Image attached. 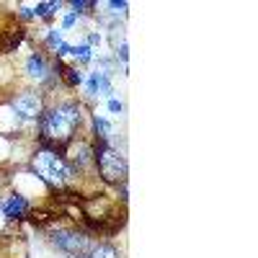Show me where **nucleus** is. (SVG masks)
Masks as SVG:
<instances>
[{"mask_svg":"<svg viewBox=\"0 0 258 258\" xmlns=\"http://www.w3.org/2000/svg\"><path fill=\"white\" fill-rule=\"evenodd\" d=\"M47 44H49V47H52V49L57 52V49H59V47L64 44V41H62V31L52 29V31H49V36H47Z\"/></svg>","mask_w":258,"mask_h":258,"instance_id":"4468645a","label":"nucleus"},{"mask_svg":"<svg viewBox=\"0 0 258 258\" xmlns=\"http://www.w3.org/2000/svg\"><path fill=\"white\" fill-rule=\"evenodd\" d=\"M93 129H96V140H106L109 142V137L114 135V126H111V121L109 119H103V116H93Z\"/></svg>","mask_w":258,"mask_h":258,"instance_id":"9d476101","label":"nucleus"},{"mask_svg":"<svg viewBox=\"0 0 258 258\" xmlns=\"http://www.w3.org/2000/svg\"><path fill=\"white\" fill-rule=\"evenodd\" d=\"M26 75H29L31 80H36V83H47V80H52V68H49L47 59L41 57L39 52H34V54L26 59Z\"/></svg>","mask_w":258,"mask_h":258,"instance_id":"423d86ee","label":"nucleus"},{"mask_svg":"<svg viewBox=\"0 0 258 258\" xmlns=\"http://www.w3.org/2000/svg\"><path fill=\"white\" fill-rule=\"evenodd\" d=\"M70 54H73V57H75L78 62H83V64L93 59V49H91L88 44H80V47H70Z\"/></svg>","mask_w":258,"mask_h":258,"instance_id":"ddd939ff","label":"nucleus"},{"mask_svg":"<svg viewBox=\"0 0 258 258\" xmlns=\"http://www.w3.org/2000/svg\"><path fill=\"white\" fill-rule=\"evenodd\" d=\"M91 160H93V150L85 142H78V145L70 147V163H73V168H85Z\"/></svg>","mask_w":258,"mask_h":258,"instance_id":"0eeeda50","label":"nucleus"},{"mask_svg":"<svg viewBox=\"0 0 258 258\" xmlns=\"http://www.w3.org/2000/svg\"><path fill=\"white\" fill-rule=\"evenodd\" d=\"M80 124V106L78 103H62L57 109L47 111L41 119V142L52 147V153L64 142H70L75 126Z\"/></svg>","mask_w":258,"mask_h":258,"instance_id":"f257e3e1","label":"nucleus"},{"mask_svg":"<svg viewBox=\"0 0 258 258\" xmlns=\"http://www.w3.org/2000/svg\"><path fill=\"white\" fill-rule=\"evenodd\" d=\"M11 109L21 119H36V116H41V96L39 93H21L11 101Z\"/></svg>","mask_w":258,"mask_h":258,"instance_id":"39448f33","label":"nucleus"},{"mask_svg":"<svg viewBox=\"0 0 258 258\" xmlns=\"http://www.w3.org/2000/svg\"><path fill=\"white\" fill-rule=\"evenodd\" d=\"M21 41H24V29H11V31H3V39H0V54L6 52H13Z\"/></svg>","mask_w":258,"mask_h":258,"instance_id":"6e6552de","label":"nucleus"},{"mask_svg":"<svg viewBox=\"0 0 258 258\" xmlns=\"http://www.w3.org/2000/svg\"><path fill=\"white\" fill-rule=\"evenodd\" d=\"M75 21H78V16L75 13H68V16H64V29H73Z\"/></svg>","mask_w":258,"mask_h":258,"instance_id":"a211bd4d","label":"nucleus"},{"mask_svg":"<svg viewBox=\"0 0 258 258\" xmlns=\"http://www.w3.org/2000/svg\"><path fill=\"white\" fill-rule=\"evenodd\" d=\"M52 245L68 255H75V258H85V253H91V240L75 230H54Z\"/></svg>","mask_w":258,"mask_h":258,"instance_id":"20e7f679","label":"nucleus"},{"mask_svg":"<svg viewBox=\"0 0 258 258\" xmlns=\"http://www.w3.org/2000/svg\"><path fill=\"white\" fill-rule=\"evenodd\" d=\"M109 111H111V114H121V111H124V103L111 96V98H109Z\"/></svg>","mask_w":258,"mask_h":258,"instance_id":"f3484780","label":"nucleus"},{"mask_svg":"<svg viewBox=\"0 0 258 258\" xmlns=\"http://www.w3.org/2000/svg\"><path fill=\"white\" fill-rule=\"evenodd\" d=\"M96 44H101V34H91L88 36V47H96Z\"/></svg>","mask_w":258,"mask_h":258,"instance_id":"aec40b11","label":"nucleus"},{"mask_svg":"<svg viewBox=\"0 0 258 258\" xmlns=\"http://www.w3.org/2000/svg\"><path fill=\"white\" fill-rule=\"evenodd\" d=\"M109 8H111V13L114 16H126V3H124V0H121V3H119V0H111V3H109Z\"/></svg>","mask_w":258,"mask_h":258,"instance_id":"dca6fc26","label":"nucleus"},{"mask_svg":"<svg viewBox=\"0 0 258 258\" xmlns=\"http://www.w3.org/2000/svg\"><path fill=\"white\" fill-rule=\"evenodd\" d=\"M21 16H24V18H34V16H36V11H34V8H29V6H24V8H21Z\"/></svg>","mask_w":258,"mask_h":258,"instance_id":"6ab92c4d","label":"nucleus"},{"mask_svg":"<svg viewBox=\"0 0 258 258\" xmlns=\"http://www.w3.org/2000/svg\"><path fill=\"white\" fill-rule=\"evenodd\" d=\"M34 170H36V176L41 181L54 186V188L64 186L70 181V176H73V168L64 163L57 153H52V150H41V153L34 155Z\"/></svg>","mask_w":258,"mask_h":258,"instance_id":"7ed1b4c3","label":"nucleus"},{"mask_svg":"<svg viewBox=\"0 0 258 258\" xmlns=\"http://www.w3.org/2000/svg\"><path fill=\"white\" fill-rule=\"evenodd\" d=\"M26 207H29L26 197H11V199L3 204V212H6L8 220H16V217H21V214L26 212Z\"/></svg>","mask_w":258,"mask_h":258,"instance_id":"1a4fd4ad","label":"nucleus"},{"mask_svg":"<svg viewBox=\"0 0 258 258\" xmlns=\"http://www.w3.org/2000/svg\"><path fill=\"white\" fill-rule=\"evenodd\" d=\"M91 150H93V160H96V165L101 170L103 181L126 183V160H124V155L119 153L116 147H111L106 140H96V145Z\"/></svg>","mask_w":258,"mask_h":258,"instance_id":"f03ea898","label":"nucleus"},{"mask_svg":"<svg viewBox=\"0 0 258 258\" xmlns=\"http://www.w3.org/2000/svg\"><path fill=\"white\" fill-rule=\"evenodd\" d=\"M70 8H73L75 16H80V13H88L91 8H96V3H78V0H75V3H70Z\"/></svg>","mask_w":258,"mask_h":258,"instance_id":"2eb2a0df","label":"nucleus"},{"mask_svg":"<svg viewBox=\"0 0 258 258\" xmlns=\"http://www.w3.org/2000/svg\"><path fill=\"white\" fill-rule=\"evenodd\" d=\"M85 258H119V253H116V248L114 245H93L91 248V253L85 255Z\"/></svg>","mask_w":258,"mask_h":258,"instance_id":"f8f14e48","label":"nucleus"},{"mask_svg":"<svg viewBox=\"0 0 258 258\" xmlns=\"http://www.w3.org/2000/svg\"><path fill=\"white\" fill-rule=\"evenodd\" d=\"M57 68H59V73H57V75H59L64 83H68V85H80V83H83V75H80L78 70L64 68V64H59V62H57Z\"/></svg>","mask_w":258,"mask_h":258,"instance_id":"9b49d317","label":"nucleus"}]
</instances>
